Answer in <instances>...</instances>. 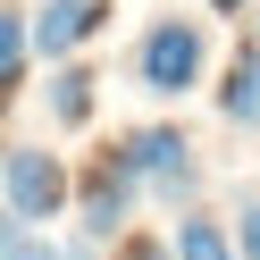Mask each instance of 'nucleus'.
I'll return each instance as SVG.
<instances>
[{
    "label": "nucleus",
    "mask_w": 260,
    "mask_h": 260,
    "mask_svg": "<svg viewBox=\"0 0 260 260\" xmlns=\"http://www.w3.org/2000/svg\"><path fill=\"white\" fill-rule=\"evenodd\" d=\"M126 68H135V84L151 92V101H185V92L210 84V25L168 9V17H151V25L135 34Z\"/></svg>",
    "instance_id": "obj_1"
},
{
    "label": "nucleus",
    "mask_w": 260,
    "mask_h": 260,
    "mask_svg": "<svg viewBox=\"0 0 260 260\" xmlns=\"http://www.w3.org/2000/svg\"><path fill=\"white\" fill-rule=\"evenodd\" d=\"M76 210V168L51 151V143H0V218L17 226H51Z\"/></svg>",
    "instance_id": "obj_2"
},
{
    "label": "nucleus",
    "mask_w": 260,
    "mask_h": 260,
    "mask_svg": "<svg viewBox=\"0 0 260 260\" xmlns=\"http://www.w3.org/2000/svg\"><path fill=\"white\" fill-rule=\"evenodd\" d=\"M118 151H126V168H135L143 202L193 210V193H202V159H193V135H185V126H168V118L126 126V135H118Z\"/></svg>",
    "instance_id": "obj_3"
},
{
    "label": "nucleus",
    "mask_w": 260,
    "mask_h": 260,
    "mask_svg": "<svg viewBox=\"0 0 260 260\" xmlns=\"http://www.w3.org/2000/svg\"><path fill=\"white\" fill-rule=\"evenodd\" d=\"M135 210H143V185H135V168H126V151L109 143L92 168H76V235L92 243V252H109V243L135 226Z\"/></svg>",
    "instance_id": "obj_4"
},
{
    "label": "nucleus",
    "mask_w": 260,
    "mask_h": 260,
    "mask_svg": "<svg viewBox=\"0 0 260 260\" xmlns=\"http://www.w3.org/2000/svg\"><path fill=\"white\" fill-rule=\"evenodd\" d=\"M109 17H118V0H34V9H25V25H34V59H51V68L76 59Z\"/></svg>",
    "instance_id": "obj_5"
},
{
    "label": "nucleus",
    "mask_w": 260,
    "mask_h": 260,
    "mask_svg": "<svg viewBox=\"0 0 260 260\" xmlns=\"http://www.w3.org/2000/svg\"><path fill=\"white\" fill-rule=\"evenodd\" d=\"M92 109H101V76H92L84 59H59V68H51V84H42V118H51L59 135H84V126H92Z\"/></svg>",
    "instance_id": "obj_6"
},
{
    "label": "nucleus",
    "mask_w": 260,
    "mask_h": 260,
    "mask_svg": "<svg viewBox=\"0 0 260 260\" xmlns=\"http://www.w3.org/2000/svg\"><path fill=\"white\" fill-rule=\"evenodd\" d=\"M218 118L235 126V135L260 126V42H235V59H226V76H218Z\"/></svg>",
    "instance_id": "obj_7"
},
{
    "label": "nucleus",
    "mask_w": 260,
    "mask_h": 260,
    "mask_svg": "<svg viewBox=\"0 0 260 260\" xmlns=\"http://www.w3.org/2000/svg\"><path fill=\"white\" fill-rule=\"evenodd\" d=\"M168 243H176V260H235V226L210 218V210H185Z\"/></svg>",
    "instance_id": "obj_8"
},
{
    "label": "nucleus",
    "mask_w": 260,
    "mask_h": 260,
    "mask_svg": "<svg viewBox=\"0 0 260 260\" xmlns=\"http://www.w3.org/2000/svg\"><path fill=\"white\" fill-rule=\"evenodd\" d=\"M25 68H34V25H25V9H0V101L25 84Z\"/></svg>",
    "instance_id": "obj_9"
},
{
    "label": "nucleus",
    "mask_w": 260,
    "mask_h": 260,
    "mask_svg": "<svg viewBox=\"0 0 260 260\" xmlns=\"http://www.w3.org/2000/svg\"><path fill=\"white\" fill-rule=\"evenodd\" d=\"M109 260H176V243H168V235H143V226H126V235L109 243Z\"/></svg>",
    "instance_id": "obj_10"
},
{
    "label": "nucleus",
    "mask_w": 260,
    "mask_h": 260,
    "mask_svg": "<svg viewBox=\"0 0 260 260\" xmlns=\"http://www.w3.org/2000/svg\"><path fill=\"white\" fill-rule=\"evenodd\" d=\"M226 226H235V260H260V193H243Z\"/></svg>",
    "instance_id": "obj_11"
},
{
    "label": "nucleus",
    "mask_w": 260,
    "mask_h": 260,
    "mask_svg": "<svg viewBox=\"0 0 260 260\" xmlns=\"http://www.w3.org/2000/svg\"><path fill=\"white\" fill-rule=\"evenodd\" d=\"M17 260H76V243H59L51 226H42V235H34V226H25V243H17Z\"/></svg>",
    "instance_id": "obj_12"
},
{
    "label": "nucleus",
    "mask_w": 260,
    "mask_h": 260,
    "mask_svg": "<svg viewBox=\"0 0 260 260\" xmlns=\"http://www.w3.org/2000/svg\"><path fill=\"white\" fill-rule=\"evenodd\" d=\"M210 17H243V9H252V0H202Z\"/></svg>",
    "instance_id": "obj_13"
},
{
    "label": "nucleus",
    "mask_w": 260,
    "mask_h": 260,
    "mask_svg": "<svg viewBox=\"0 0 260 260\" xmlns=\"http://www.w3.org/2000/svg\"><path fill=\"white\" fill-rule=\"evenodd\" d=\"M76 260H92V243H76Z\"/></svg>",
    "instance_id": "obj_14"
},
{
    "label": "nucleus",
    "mask_w": 260,
    "mask_h": 260,
    "mask_svg": "<svg viewBox=\"0 0 260 260\" xmlns=\"http://www.w3.org/2000/svg\"><path fill=\"white\" fill-rule=\"evenodd\" d=\"M0 109H9V101H0Z\"/></svg>",
    "instance_id": "obj_15"
}]
</instances>
